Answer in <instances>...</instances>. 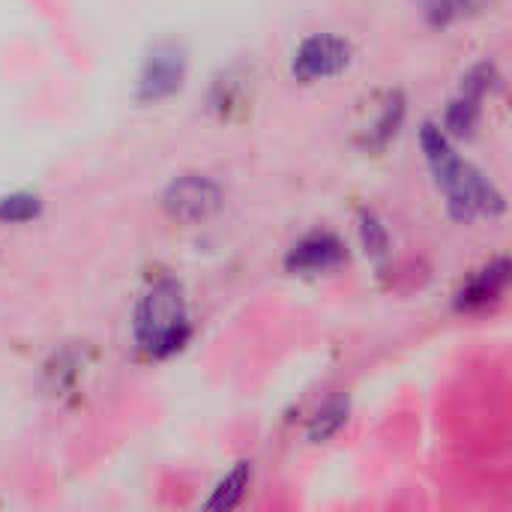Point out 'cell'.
I'll return each mask as SVG.
<instances>
[{"mask_svg": "<svg viewBox=\"0 0 512 512\" xmlns=\"http://www.w3.org/2000/svg\"><path fill=\"white\" fill-rule=\"evenodd\" d=\"M420 147L435 177V186L441 189L444 204L456 222L495 219L504 213L507 204L501 189L477 165L456 153L453 138L438 123H426L420 129Z\"/></svg>", "mask_w": 512, "mask_h": 512, "instance_id": "obj_1", "label": "cell"}, {"mask_svg": "<svg viewBox=\"0 0 512 512\" xmlns=\"http://www.w3.org/2000/svg\"><path fill=\"white\" fill-rule=\"evenodd\" d=\"M132 336L135 345L153 360L174 357L177 351L186 348L192 336V324H189V306L180 282L159 279L144 291L132 315Z\"/></svg>", "mask_w": 512, "mask_h": 512, "instance_id": "obj_2", "label": "cell"}, {"mask_svg": "<svg viewBox=\"0 0 512 512\" xmlns=\"http://www.w3.org/2000/svg\"><path fill=\"white\" fill-rule=\"evenodd\" d=\"M225 204L222 186L207 174H183L168 183L162 192V210L183 225H198L216 216Z\"/></svg>", "mask_w": 512, "mask_h": 512, "instance_id": "obj_3", "label": "cell"}, {"mask_svg": "<svg viewBox=\"0 0 512 512\" xmlns=\"http://www.w3.org/2000/svg\"><path fill=\"white\" fill-rule=\"evenodd\" d=\"M501 84V75L495 69V63L483 60L477 66L468 69V75L462 78V87L459 93L450 99L447 105V114H444V132L450 138H468L477 132L480 126V117H483V99Z\"/></svg>", "mask_w": 512, "mask_h": 512, "instance_id": "obj_4", "label": "cell"}, {"mask_svg": "<svg viewBox=\"0 0 512 512\" xmlns=\"http://www.w3.org/2000/svg\"><path fill=\"white\" fill-rule=\"evenodd\" d=\"M354 48L345 36L336 33H312L306 36L291 57V75L300 84H318L342 75L351 66Z\"/></svg>", "mask_w": 512, "mask_h": 512, "instance_id": "obj_5", "label": "cell"}, {"mask_svg": "<svg viewBox=\"0 0 512 512\" xmlns=\"http://www.w3.org/2000/svg\"><path fill=\"white\" fill-rule=\"evenodd\" d=\"M189 75V60H186V48L174 39L156 42L138 72V99L141 102H162L171 99L177 90H183Z\"/></svg>", "mask_w": 512, "mask_h": 512, "instance_id": "obj_6", "label": "cell"}, {"mask_svg": "<svg viewBox=\"0 0 512 512\" xmlns=\"http://www.w3.org/2000/svg\"><path fill=\"white\" fill-rule=\"evenodd\" d=\"M348 258L345 243L330 231L306 234L300 243H294L285 255V270L294 276H318L336 270Z\"/></svg>", "mask_w": 512, "mask_h": 512, "instance_id": "obj_7", "label": "cell"}, {"mask_svg": "<svg viewBox=\"0 0 512 512\" xmlns=\"http://www.w3.org/2000/svg\"><path fill=\"white\" fill-rule=\"evenodd\" d=\"M507 282H510V264H507V258H498L495 264L483 267L462 285V291L456 294V306L462 312L483 309V306L501 300V294L507 291Z\"/></svg>", "mask_w": 512, "mask_h": 512, "instance_id": "obj_8", "label": "cell"}, {"mask_svg": "<svg viewBox=\"0 0 512 512\" xmlns=\"http://www.w3.org/2000/svg\"><path fill=\"white\" fill-rule=\"evenodd\" d=\"M249 480H252V465L249 462H237V468L213 489L210 501H207V510H231L243 501L246 489H249Z\"/></svg>", "mask_w": 512, "mask_h": 512, "instance_id": "obj_9", "label": "cell"}, {"mask_svg": "<svg viewBox=\"0 0 512 512\" xmlns=\"http://www.w3.org/2000/svg\"><path fill=\"white\" fill-rule=\"evenodd\" d=\"M345 423H348V399L336 396L327 405H321L318 414L312 417V423H309V441H315V444L330 441Z\"/></svg>", "mask_w": 512, "mask_h": 512, "instance_id": "obj_10", "label": "cell"}, {"mask_svg": "<svg viewBox=\"0 0 512 512\" xmlns=\"http://www.w3.org/2000/svg\"><path fill=\"white\" fill-rule=\"evenodd\" d=\"M492 0H432L429 3V21L435 27H450L462 18L480 15Z\"/></svg>", "mask_w": 512, "mask_h": 512, "instance_id": "obj_11", "label": "cell"}, {"mask_svg": "<svg viewBox=\"0 0 512 512\" xmlns=\"http://www.w3.org/2000/svg\"><path fill=\"white\" fill-rule=\"evenodd\" d=\"M42 213V198L30 192H15L0 198V222L3 225H24Z\"/></svg>", "mask_w": 512, "mask_h": 512, "instance_id": "obj_12", "label": "cell"}, {"mask_svg": "<svg viewBox=\"0 0 512 512\" xmlns=\"http://www.w3.org/2000/svg\"><path fill=\"white\" fill-rule=\"evenodd\" d=\"M360 240H363V249H366L369 258L381 261V258L390 255V234H387L384 222L369 210L360 213Z\"/></svg>", "mask_w": 512, "mask_h": 512, "instance_id": "obj_13", "label": "cell"}, {"mask_svg": "<svg viewBox=\"0 0 512 512\" xmlns=\"http://www.w3.org/2000/svg\"><path fill=\"white\" fill-rule=\"evenodd\" d=\"M402 120H405V102H402V96L396 93V96H390L387 99V105H384V111H381V117H378V123L372 126V144L375 147H384L390 138H396V132H399V126H402Z\"/></svg>", "mask_w": 512, "mask_h": 512, "instance_id": "obj_14", "label": "cell"}]
</instances>
